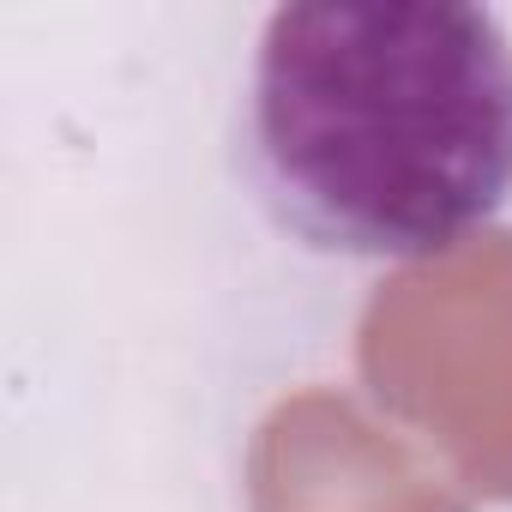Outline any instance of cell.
Segmentation results:
<instances>
[{"label":"cell","instance_id":"1","mask_svg":"<svg viewBox=\"0 0 512 512\" xmlns=\"http://www.w3.org/2000/svg\"><path fill=\"white\" fill-rule=\"evenodd\" d=\"M247 175L320 253L458 247L512 199V13L278 7L247 85Z\"/></svg>","mask_w":512,"mask_h":512}]
</instances>
